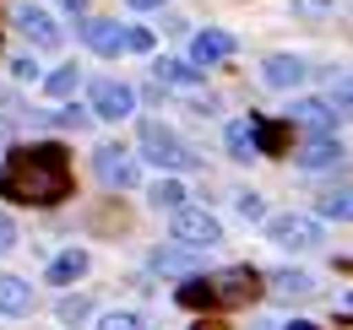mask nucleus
Returning a JSON list of instances; mask_svg holds the SVG:
<instances>
[{"instance_id": "1", "label": "nucleus", "mask_w": 353, "mask_h": 330, "mask_svg": "<svg viewBox=\"0 0 353 330\" xmlns=\"http://www.w3.org/2000/svg\"><path fill=\"white\" fill-rule=\"evenodd\" d=\"M0 195L28 201V206H54L71 195V157L65 146L39 141V146H17L0 168Z\"/></svg>"}, {"instance_id": "2", "label": "nucleus", "mask_w": 353, "mask_h": 330, "mask_svg": "<svg viewBox=\"0 0 353 330\" xmlns=\"http://www.w3.org/2000/svg\"><path fill=\"white\" fill-rule=\"evenodd\" d=\"M256 287H261V276L250 265H234V271H218V276H190L179 287V303L185 309H234V303L256 298Z\"/></svg>"}, {"instance_id": "3", "label": "nucleus", "mask_w": 353, "mask_h": 330, "mask_svg": "<svg viewBox=\"0 0 353 330\" xmlns=\"http://www.w3.org/2000/svg\"><path fill=\"white\" fill-rule=\"evenodd\" d=\"M82 38H88L98 54H120V49L147 54V49H152V33H141V28H120V22H103V16L82 22Z\"/></svg>"}, {"instance_id": "4", "label": "nucleus", "mask_w": 353, "mask_h": 330, "mask_svg": "<svg viewBox=\"0 0 353 330\" xmlns=\"http://www.w3.org/2000/svg\"><path fill=\"white\" fill-rule=\"evenodd\" d=\"M141 152H147V163H158V168H196V152L158 120L141 124Z\"/></svg>"}, {"instance_id": "5", "label": "nucleus", "mask_w": 353, "mask_h": 330, "mask_svg": "<svg viewBox=\"0 0 353 330\" xmlns=\"http://www.w3.org/2000/svg\"><path fill=\"white\" fill-rule=\"evenodd\" d=\"M218 239H223V222L212 211H201V206L174 211V244L179 249H212Z\"/></svg>"}, {"instance_id": "6", "label": "nucleus", "mask_w": 353, "mask_h": 330, "mask_svg": "<svg viewBox=\"0 0 353 330\" xmlns=\"http://www.w3.org/2000/svg\"><path fill=\"white\" fill-rule=\"evenodd\" d=\"M266 239L283 249H315L321 244V217H305V211H283L266 222Z\"/></svg>"}, {"instance_id": "7", "label": "nucleus", "mask_w": 353, "mask_h": 330, "mask_svg": "<svg viewBox=\"0 0 353 330\" xmlns=\"http://www.w3.org/2000/svg\"><path fill=\"white\" fill-rule=\"evenodd\" d=\"M92 114L98 120H131L136 114V92L125 82H92Z\"/></svg>"}, {"instance_id": "8", "label": "nucleus", "mask_w": 353, "mask_h": 330, "mask_svg": "<svg viewBox=\"0 0 353 330\" xmlns=\"http://www.w3.org/2000/svg\"><path fill=\"white\" fill-rule=\"evenodd\" d=\"M92 168H98V179H103V184H114V190H131V184H136V163L120 152V146H98Z\"/></svg>"}, {"instance_id": "9", "label": "nucleus", "mask_w": 353, "mask_h": 330, "mask_svg": "<svg viewBox=\"0 0 353 330\" xmlns=\"http://www.w3.org/2000/svg\"><path fill=\"white\" fill-rule=\"evenodd\" d=\"M17 28H22V33H28V38L39 43V49H54V43L65 38V33H60V28H54V16H49L44 6H22V11H17Z\"/></svg>"}, {"instance_id": "10", "label": "nucleus", "mask_w": 353, "mask_h": 330, "mask_svg": "<svg viewBox=\"0 0 353 330\" xmlns=\"http://www.w3.org/2000/svg\"><path fill=\"white\" fill-rule=\"evenodd\" d=\"M228 54H234V38L218 33V28H207V33L190 38V65H196V71H201V65H218V60H228Z\"/></svg>"}, {"instance_id": "11", "label": "nucleus", "mask_w": 353, "mask_h": 330, "mask_svg": "<svg viewBox=\"0 0 353 330\" xmlns=\"http://www.w3.org/2000/svg\"><path fill=\"white\" fill-rule=\"evenodd\" d=\"M305 76H310V65L299 60V54H272V60L261 65V82L266 87H299Z\"/></svg>"}, {"instance_id": "12", "label": "nucleus", "mask_w": 353, "mask_h": 330, "mask_svg": "<svg viewBox=\"0 0 353 330\" xmlns=\"http://www.w3.org/2000/svg\"><path fill=\"white\" fill-rule=\"evenodd\" d=\"M315 287H321V282H315L310 271H272V276H266V292L283 298V303H288V298H310Z\"/></svg>"}, {"instance_id": "13", "label": "nucleus", "mask_w": 353, "mask_h": 330, "mask_svg": "<svg viewBox=\"0 0 353 330\" xmlns=\"http://www.w3.org/2000/svg\"><path fill=\"white\" fill-rule=\"evenodd\" d=\"M28 309H33V282H22V276H0V314L22 320Z\"/></svg>"}, {"instance_id": "14", "label": "nucleus", "mask_w": 353, "mask_h": 330, "mask_svg": "<svg viewBox=\"0 0 353 330\" xmlns=\"http://www.w3.org/2000/svg\"><path fill=\"white\" fill-rule=\"evenodd\" d=\"M337 157H343V146H337L332 135H310L305 146L294 152V163H299V168H332Z\"/></svg>"}, {"instance_id": "15", "label": "nucleus", "mask_w": 353, "mask_h": 330, "mask_svg": "<svg viewBox=\"0 0 353 330\" xmlns=\"http://www.w3.org/2000/svg\"><path fill=\"white\" fill-rule=\"evenodd\" d=\"M288 120H299V124H310L315 135H332V124H337V114L321 103V98H305V103H294V114Z\"/></svg>"}, {"instance_id": "16", "label": "nucleus", "mask_w": 353, "mask_h": 330, "mask_svg": "<svg viewBox=\"0 0 353 330\" xmlns=\"http://www.w3.org/2000/svg\"><path fill=\"white\" fill-rule=\"evenodd\" d=\"M82 276H88V254H82V249H65V254H54V265H49V282L71 287V282H82Z\"/></svg>"}, {"instance_id": "17", "label": "nucleus", "mask_w": 353, "mask_h": 330, "mask_svg": "<svg viewBox=\"0 0 353 330\" xmlns=\"http://www.w3.org/2000/svg\"><path fill=\"white\" fill-rule=\"evenodd\" d=\"M223 141H228V157H256V130H250V120H234L228 130H223Z\"/></svg>"}, {"instance_id": "18", "label": "nucleus", "mask_w": 353, "mask_h": 330, "mask_svg": "<svg viewBox=\"0 0 353 330\" xmlns=\"http://www.w3.org/2000/svg\"><path fill=\"white\" fill-rule=\"evenodd\" d=\"M158 82H169V87H196V82H201V71H196L190 60H158Z\"/></svg>"}, {"instance_id": "19", "label": "nucleus", "mask_w": 353, "mask_h": 330, "mask_svg": "<svg viewBox=\"0 0 353 330\" xmlns=\"http://www.w3.org/2000/svg\"><path fill=\"white\" fill-rule=\"evenodd\" d=\"M147 201H152V206H158V211H185V190H179L174 179H158Z\"/></svg>"}, {"instance_id": "20", "label": "nucleus", "mask_w": 353, "mask_h": 330, "mask_svg": "<svg viewBox=\"0 0 353 330\" xmlns=\"http://www.w3.org/2000/svg\"><path fill=\"white\" fill-rule=\"evenodd\" d=\"M321 217H332V222H353V190H332V195H321Z\"/></svg>"}, {"instance_id": "21", "label": "nucleus", "mask_w": 353, "mask_h": 330, "mask_svg": "<svg viewBox=\"0 0 353 330\" xmlns=\"http://www.w3.org/2000/svg\"><path fill=\"white\" fill-rule=\"evenodd\" d=\"M250 130H256V152H283V141H288L283 124H266V120H250Z\"/></svg>"}, {"instance_id": "22", "label": "nucleus", "mask_w": 353, "mask_h": 330, "mask_svg": "<svg viewBox=\"0 0 353 330\" xmlns=\"http://www.w3.org/2000/svg\"><path fill=\"white\" fill-rule=\"evenodd\" d=\"M98 330H147V320L131 314V309H114V314H103V320H98Z\"/></svg>"}, {"instance_id": "23", "label": "nucleus", "mask_w": 353, "mask_h": 330, "mask_svg": "<svg viewBox=\"0 0 353 330\" xmlns=\"http://www.w3.org/2000/svg\"><path fill=\"white\" fill-rule=\"evenodd\" d=\"M332 114H348L353 120V76H343V82H332V103H326Z\"/></svg>"}, {"instance_id": "24", "label": "nucleus", "mask_w": 353, "mask_h": 330, "mask_svg": "<svg viewBox=\"0 0 353 330\" xmlns=\"http://www.w3.org/2000/svg\"><path fill=\"white\" fill-rule=\"evenodd\" d=\"M77 82H82V76H77V65H60V71H54L44 87L54 92V98H65V92H77Z\"/></svg>"}, {"instance_id": "25", "label": "nucleus", "mask_w": 353, "mask_h": 330, "mask_svg": "<svg viewBox=\"0 0 353 330\" xmlns=\"http://www.w3.org/2000/svg\"><path fill=\"white\" fill-rule=\"evenodd\" d=\"M152 271H190V260H185L179 249H158V254H152Z\"/></svg>"}, {"instance_id": "26", "label": "nucleus", "mask_w": 353, "mask_h": 330, "mask_svg": "<svg viewBox=\"0 0 353 330\" xmlns=\"http://www.w3.org/2000/svg\"><path fill=\"white\" fill-rule=\"evenodd\" d=\"M60 320H88V298H65L60 303Z\"/></svg>"}, {"instance_id": "27", "label": "nucleus", "mask_w": 353, "mask_h": 330, "mask_svg": "<svg viewBox=\"0 0 353 330\" xmlns=\"http://www.w3.org/2000/svg\"><path fill=\"white\" fill-rule=\"evenodd\" d=\"M6 249H17V222L0 211V254H6Z\"/></svg>"}, {"instance_id": "28", "label": "nucleus", "mask_w": 353, "mask_h": 330, "mask_svg": "<svg viewBox=\"0 0 353 330\" xmlns=\"http://www.w3.org/2000/svg\"><path fill=\"white\" fill-rule=\"evenodd\" d=\"M261 195H250V190H245V195H239V217H250V222H256V217H261Z\"/></svg>"}, {"instance_id": "29", "label": "nucleus", "mask_w": 353, "mask_h": 330, "mask_svg": "<svg viewBox=\"0 0 353 330\" xmlns=\"http://www.w3.org/2000/svg\"><path fill=\"white\" fill-rule=\"evenodd\" d=\"M11 71H17V82H39V65H33V60H17Z\"/></svg>"}, {"instance_id": "30", "label": "nucleus", "mask_w": 353, "mask_h": 330, "mask_svg": "<svg viewBox=\"0 0 353 330\" xmlns=\"http://www.w3.org/2000/svg\"><path fill=\"white\" fill-rule=\"evenodd\" d=\"M294 6H299V11H310V16H315V11H326L332 0H294Z\"/></svg>"}, {"instance_id": "31", "label": "nucleus", "mask_w": 353, "mask_h": 330, "mask_svg": "<svg viewBox=\"0 0 353 330\" xmlns=\"http://www.w3.org/2000/svg\"><path fill=\"white\" fill-rule=\"evenodd\" d=\"M136 11H152V6H163V0H131Z\"/></svg>"}, {"instance_id": "32", "label": "nucleus", "mask_w": 353, "mask_h": 330, "mask_svg": "<svg viewBox=\"0 0 353 330\" xmlns=\"http://www.w3.org/2000/svg\"><path fill=\"white\" fill-rule=\"evenodd\" d=\"M60 6H65V11H82V6H88V0H60Z\"/></svg>"}, {"instance_id": "33", "label": "nucleus", "mask_w": 353, "mask_h": 330, "mask_svg": "<svg viewBox=\"0 0 353 330\" xmlns=\"http://www.w3.org/2000/svg\"><path fill=\"white\" fill-rule=\"evenodd\" d=\"M288 330H315V325H310V320H294V325H288Z\"/></svg>"}, {"instance_id": "34", "label": "nucleus", "mask_w": 353, "mask_h": 330, "mask_svg": "<svg viewBox=\"0 0 353 330\" xmlns=\"http://www.w3.org/2000/svg\"><path fill=\"white\" fill-rule=\"evenodd\" d=\"M348 309H353V298H348Z\"/></svg>"}]
</instances>
